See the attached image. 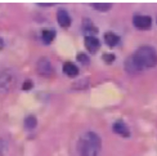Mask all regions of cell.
<instances>
[{"mask_svg": "<svg viewBox=\"0 0 157 156\" xmlns=\"http://www.w3.org/2000/svg\"><path fill=\"white\" fill-rule=\"evenodd\" d=\"M101 147V137L94 132H86L82 134L77 143V150L80 156H98Z\"/></svg>", "mask_w": 157, "mask_h": 156, "instance_id": "1", "label": "cell"}, {"mask_svg": "<svg viewBox=\"0 0 157 156\" xmlns=\"http://www.w3.org/2000/svg\"><path fill=\"white\" fill-rule=\"evenodd\" d=\"M133 60L140 70L152 68L157 64V52L149 45H143L135 50V53L133 54Z\"/></svg>", "mask_w": 157, "mask_h": 156, "instance_id": "2", "label": "cell"}, {"mask_svg": "<svg viewBox=\"0 0 157 156\" xmlns=\"http://www.w3.org/2000/svg\"><path fill=\"white\" fill-rule=\"evenodd\" d=\"M17 77L10 70L0 71V93H9L16 87Z\"/></svg>", "mask_w": 157, "mask_h": 156, "instance_id": "3", "label": "cell"}, {"mask_svg": "<svg viewBox=\"0 0 157 156\" xmlns=\"http://www.w3.org/2000/svg\"><path fill=\"white\" fill-rule=\"evenodd\" d=\"M36 71H37V74L41 76H52L54 72V68L48 58L41 57L36 63Z\"/></svg>", "mask_w": 157, "mask_h": 156, "instance_id": "4", "label": "cell"}, {"mask_svg": "<svg viewBox=\"0 0 157 156\" xmlns=\"http://www.w3.org/2000/svg\"><path fill=\"white\" fill-rule=\"evenodd\" d=\"M133 23L135 27L139 30H148L152 25V19L148 16H134Z\"/></svg>", "mask_w": 157, "mask_h": 156, "instance_id": "5", "label": "cell"}, {"mask_svg": "<svg viewBox=\"0 0 157 156\" xmlns=\"http://www.w3.org/2000/svg\"><path fill=\"white\" fill-rule=\"evenodd\" d=\"M99 40L95 36H85V47L90 53H95L99 49Z\"/></svg>", "mask_w": 157, "mask_h": 156, "instance_id": "6", "label": "cell"}, {"mask_svg": "<svg viewBox=\"0 0 157 156\" xmlns=\"http://www.w3.org/2000/svg\"><path fill=\"white\" fill-rule=\"evenodd\" d=\"M57 21L62 27H68L71 25V17L68 16V13L64 9H59L57 12Z\"/></svg>", "mask_w": 157, "mask_h": 156, "instance_id": "7", "label": "cell"}, {"mask_svg": "<svg viewBox=\"0 0 157 156\" xmlns=\"http://www.w3.org/2000/svg\"><path fill=\"white\" fill-rule=\"evenodd\" d=\"M112 128H113V132L116 134L121 135V137H129V135H130L129 129H128L126 124L124 121H116Z\"/></svg>", "mask_w": 157, "mask_h": 156, "instance_id": "8", "label": "cell"}, {"mask_svg": "<svg viewBox=\"0 0 157 156\" xmlns=\"http://www.w3.org/2000/svg\"><path fill=\"white\" fill-rule=\"evenodd\" d=\"M82 29L84 31L88 34V36H94L97 32H98V29L94 26V23L90 21V19H84L82 22Z\"/></svg>", "mask_w": 157, "mask_h": 156, "instance_id": "9", "label": "cell"}, {"mask_svg": "<svg viewBox=\"0 0 157 156\" xmlns=\"http://www.w3.org/2000/svg\"><path fill=\"white\" fill-rule=\"evenodd\" d=\"M63 72L66 74L67 76L74 77V76H77L78 75V68L75 66L72 62H66V63L63 64Z\"/></svg>", "mask_w": 157, "mask_h": 156, "instance_id": "10", "label": "cell"}, {"mask_svg": "<svg viewBox=\"0 0 157 156\" xmlns=\"http://www.w3.org/2000/svg\"><path fill=\"white\" fill-rule=\"evenodd\" d=\"M125 68H126V71H129L130 74H136V72H139V71H142L138 67V64L135 63V61L133 60V56H130L125 61Z\"/></svg>", "mask_w": 157, "mask_h": 156, "instance_id": "11", "label": "cell"}, {"mask_svg": "<svg viewBox=\"0 0 157 156\" xmlns=\"http://www.w3.org/2000/svg\"><path fill=\"white\" fill-rule=\"evenodd\" d=\"M119 36H117L115 32H106V35H104V41L108 47H115V45L119 44Z\"/></svg>", "mask_w": 157, "mask_h": 156, "instance_id": "12", "label": "cell"}, {"mask_svg": "<svg viewBox=\"0 0 157 156\" xmlns=\"http://www.w3.org/2000/svg\"><path fill=\"white\" fill-rule=\"evenodd\" d=\"M56 36V32L53 30H44L43 31V41L44 44H50L53 41V39Z\"/></svg>", "mask_w": 157, "mask_h": 156, "instance_id": "13", "label": "cell"}, {"mask_svg": "<svg viewBox=\"0 0 157 156\" xmlns=\"http://www.w3.org/2000/svg\"><path fill=\"white\" fill-rule=\"evenodd\" d=\"M91 6H93L94 9L99 10V12H107V10L111 9V6L112 5H111L109 3H93Z\"/></svg>", "mask_w": 157, "mask_h": 156, "instance_id": "14", "label": "cell"}, {"mask_svg": "<svg viewBox=\"0 0 157 156\" xmlns=\"http://www.w3.org/2000/svg\"><path fill=\"white\" fill-rule=\"evenodd\" d=\"M36 124H37V121H36L35 116L30 115V116H27V118L25 119V127L27 129H34L36 127Z\"/></svg>", "mask_w": 157, "mask_h": 156, "instance_id": "15", "label": "cell"}, {"mask_svg": "<svg viewBox=\"0 0 157 156\" xmlns=\"http://www.w3.org/2000/svg\"><path fill=\"white\" fill-rule=\"evenodd\" d=\"M77 61L80 62L81 64H89V57L85 54V53H78V56H77Z\"/></svg>", "mask_w": 157, "mask_h": 156, "instance_id": "16", "label": "cell"}, {"mask_svg": "<svg viewBox=\"0 0 157 156\" xmlns=\"http://www.w3.org/2000/svg\"><path fill=\"white\" fill-rule=\"evenodd\" d=\"M6 148H8V145H6V142L4 139L0 138V156H3L4 152L6 151Z\"/></svg>", "mask_w": 157, "mask_h": 156, "instance_id": "17", "label": "cell"}, {"mask_svg": "<svg viewBox=\"0 0 157 156\" xmlns=\"http://www.w3.org/2000/svg\"><path fill=\"white\" fill-rule=\"evenodd\" d=\"M103 60H104V62L111 63V62L115 60V56H113V54H104V56H103Z\"/></svg>", "mask_w": 157, "mask_h": 156, "instance_id": "18", "label": "cell"}, {"mask_svg": "<svg viewBox=\"0 0 157 156\" xmlns=\"http://www.w3.org/2000/svg\"><path fill=\"white\" fill-rule=\"evenodd\" d=\"M31 88H32V83H31L30 80H27V81H25V83H23L22 89H25V90H29V89H31Z\"/></svg>", "mask_w": 157, "mask_h": 156, "instance_id": "19", "label": "cell"}, {"mask_svg": "<svg viewBox=\"0 0 157 156\" xmlns=\"http://www.w3.org/2000/svg\"><path fill=\"white\" fill-rule=\"evenodd\" d=\"M3 47H4V41H3V39L0 37V49H2Z\"/></svg>", "mask_w": 157, "mask_h": 156, "instance_id": "20", "label": "cell"}]
</instances>
